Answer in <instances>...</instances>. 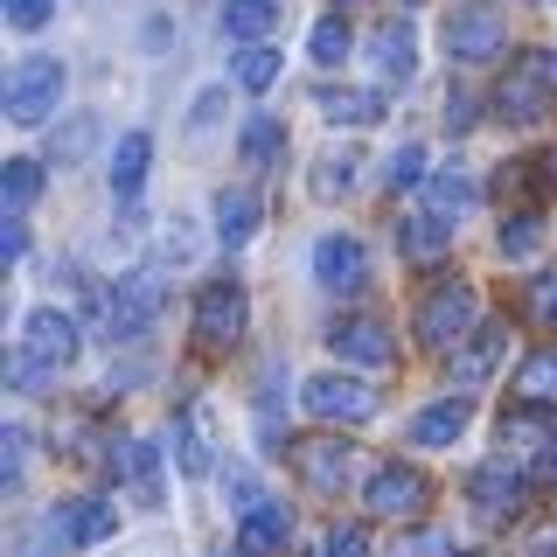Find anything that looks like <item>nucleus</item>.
<instances>
[{
  "mask_svg": "<svg viewBox=\"0 0 557 557\" xmlns=\"http://www.w3.org/2000/svg\"><path fill=\"white\" fill-rule=\"evenodd\" d=\"M70 362H77V321H70L63 307H35L22 321V348H14V362H8L14 391H42Z\"/></svg>",
  "mask_w": 557,
  "mask_h": 557,
  "instance_id": "f257e3e1",
  "label": "nucleus"
},
{
  "mask_svg": "<svg viewBox=\"0 0 557 557\" xmlns=\"http://www.w3.org/2000/svg\"><path fill=\"white\" fill-rule=\"evenodd\" d=\"M57 104H63V63L57 57H28V63L8 70V119L22 133L49 126V119H57Z\"/></svg>",
  "mask_w": 557,
  "mask_h": 557,
  "instance_id": "f03ea898",
  "label": "nucleus"
},
{
  "mask_svg": "<svg viewBox=\"0 0 557 557\" xmlns=\"http://www.w3.org/2000/svg\"><path fill=\"white\" fill-rule=\"evenodd\" d=\"M474 313H481L474 286H467V278H446V286H432L425 300H418V342L425 348H460L474 335Z\"/></svg>",
  "mask_w": 557,
  "mask_h": 557,
  "instance_id": "7ed1b4c3",
  "label": "nucleus"
},
{
  "mask_svg": "<svg viewBox=\"0 0 557 557\" xmlns=\"http://www.w3.org/2000/svg\"><path fill=\"white\" fill-rule=\"evenodd\" d=\"M153 313H161V278L133 272L98 300V327H104V342H139L153 327Z\"/></svg>",
  "mask_w": 557,
  "mask_h": 557,
  "instance_id": "20e7f679",
  "label": "nucleus"
},
{
  "mask_svg": "<svg viewBox=\"0 0 557 557\" xmlns=\"http://www.w3.org/2000/svg\"><path fill=\"white\" fill-rule=\"evenodd\" d=\"M446 49L460 63H495L509 49V14L487 8V0H467V8L446 14Z\"/></svg>",
  "mask_w": 557,
  "mask_h": 557,
  "instance_id": "39448f33",
  "label": "nucleus"
},
{
  "mask_svg": "<svg viewBox=\"0 0 557 557\" xmlns=\"http://www.w3.org/2000/svg\"><path fill=\"white\" fill-rule=\"evenodd\" d=\"M300 405L313 418H327V425H362V418H376V391L362 376H342V370H321L300 383Z\"/></svg>",
  "mask_w": 557,
  "mask_h": 557,
  "instance_id": "423d86ee",
  "label": "nucleus"
},
{
  "mask_svg": "<svg viewBox=\"0 0 557 557\" xmlns=\"http://www.w3.org/2000/svg\"><path fill=\"white\" fill-rule=\"evenodd\" d=\"M425 495H432L425 474L391 460V467H376V474H370V487H362V509L383 516V522H418V516H425Z\"/></svg>",
  "mask_w": 557,
  "mask_h": 557,
  "instance_id": "0eeeda50",
  "label": "nucleus"
},
{
  "mask_svg": "<svg viewBox=\"0 0 557 557\" xmlns=\"http://www.w3.org/2000/svg\"><path fill=\"white\" fill-rule=\"evenodd\" d=\"M244 313H251V300H244L237 278H209L196 293V342L202 348H231L244 335Z\"/></svg>",
  "mask_w": 557,
  "mask_h": 557,
  "instance_id": "6e6552de",
  "label": "nucleus"
},
{
  "mask_svg": "<svg viewBox=\"0 0 557 557\" xmlns=\"http://www.w3.org/2000/svg\"><path fill=\"white\" fill-rule=\"evenodd\" d=\"M550 70L544 63H522V70H509V77H502V91H495V104H502V119H509V126H544L550 119Z\"/></svg>",
  "mask_w": 557,
  "mask_h": 557,
  "instance_id": "1a4fd4ad",
  "label": "nucleus"
},
{
  "mask_svg": "<svg viewBox=\"0 0 557 557\" xmlns=\"http://www.w3.org/2000/svg\"><path fill=\"white\" fill-rule=\"evenodd\" d=\"M313 278H321V293H362V278H370V251H362V237L327 231L321 244H313Z\"/></svg>",
  "mask_w": 557,
  "mask_h": 557,
  "instance_id": "9d476101",
  "label": "nucleus"
},
{
  "mask_svg": "<svg viewBox=\"0 0 557 557\" xmlns=\"http://www.w3.org/2000/svg\"><path fill=\"white\" fill-rule=\"evenodd\" d=\"M327 348H335L342 362H356V370H383V362H397L391 327L370 321V313H348V321H335V327H327Z\"/></svg>",
  "mask_w": 557,
  "mask_h": 557,
  "instance_id": "9b49d317",
  "label": "nucleus"
},
{
  "mask_svg": "<svg viewBox=\"0 0 557 557\" xmlns=\"http://www.w3.org/2000/svg\"><path fill=\"white\" fill-rule=\"evenodd\" d=\"M57 536L63 544H77V550H91V544H104V536H119V502H104V495H70V502H57Z\"/></svg>",
  "mask_w": 557,
  "mask_h": 557,
  "instance_id": "f8f14e48",
  "label": "nucleus"
},
{
  "mask_svg": "<svg viewBox=\"0 0 557 557\" xmlns=\"http://www.w3.org/2000/svg\"><path fill=\"white\" fill-rule=\"evenodd\" d=\"M467 502H474L481 522H509L522 509V474L509 460H481L474 474H467Z\"/></svg>",
  "mask_w": 557,
  "mask_h": 557,
  "instance_id": "ddd939ff",
  "label": "nucleus"
},
{
  "mask_svg": "<svg viewBox=\"0 0 557 557\" xmlns=\"http://www.w3.org/2000/svg\"><path fill=\"white\" fill-rule=\"evenodd\" d=\"M286 536H293V509L286 502H251V509L237 516V550L244 557H272V550H286Z\"/></svg>",
  "mask_w": 557,
  "mask_h": 557,
  "instance_id": "4468645a",
  "label": "nucleus"
},
{
  "mask_svg": "<svg viewBox=\"0 0 557 557\" xmlns=\"http://www.w3.org/2000/svg\"><path fill=\"white\" fill-rule=\"evenodd\" d=\"M370 63H376L383 84H411V70H418V35H411L405 14H397V22H383V28L370 35Z\"/></svg>",
  "mask_w": 557,
  "mask_h": 557,
  "instance_id": "2eb2a0df",
  "label": "nucleus"
},
{
  "mask_svg": "<svg viewBox=\"0 0 557 557\" xmlns=\"http://www.w3.org/2000/svg\"><path fill=\"white\" fill-rule=\"evenodd\" d=\"M502 348H509V327H502V321H481L474 335L460 342V356H453V383H467V391L487 383V376H495V362H502Z\"/></svg>",
  "mask_w": 557,
  "mask_h": 557,
  "instance_id": "dca6fc26",
  "label": "nucleus"
},
{
  "mask_svg": "<svg viewBox=\"0 0 557 557\" xmlns=\"http://www.w3.org/2000/svg\"><path fill=\"white\" fill-rule=\"evenodd\" d=\"M348 453L342 440H307V446H293V467H300V481L313 487V495H335V487L348 481Z\"/></svg>",
  "mask_w": 557,
  "mask_h": 557,
  "instance_id": "f3484780",
  "label": "nucleus"
},
{
  "mask_svg": "<svg viewBox=\"0 0 557 557\" xmlns=\"http://www.w3.org/2000/svg\"><path fill=\"white\" fill-rule=\"evenodd\" d=\"M258 223H265V202H258V188L237 182V188H223V196H216V237L231 244V251L258 237Z\"/></svg>",
  "mask_w": 557,
  "mask_h": 557,
  "instance_id": "a211bd4d",
  "label": "nucleus"
},
{
  "mask_svg": "<svg viewBox=\"0 0 557 557\" xmlns=\"http://www.w3.org/2000/svg\"><path fill=\"white\" fill-rule=\"evenodd\" d=\"M467 425H474V405L467 397H440V405H425L411 418V446H453Z\"/></svg>",
  "mask_w": 557,
  "mask_h": 557,
  "instance_id": "6ab92c4d",
  "label": "nucleus"
},
{
  "mask_svg": "<svg viewBox=\"0 0 557 557\" xmlns=\"http://www.w3.org/2000/svg\"><path fill=\"white\" fill-rule=\"evenodd\" d=\"M147 168H153V133H126L112 153V196L133 202L139 188H147Z\"/></svg>",
  "mask_w": 557,
  "mask_h": 557,
  "instance_id": "aec40b11",
  "label": "nucleus"
},
{
  "mask_svg": "<svg viewBox=\"0 0 557 557\" xmlns=\"http://www.w3.org/2000/svg\"><path fill=\"white\" fill-rule=\"evenodd\" d=\"M174 460H182L188 481H202L209 467H216V453H209V411H202V405H188L182 425H174Z\"/></svg>",
  "mask_w": 557,
  "mask_h": 557,
  "instance_id": "412c9836",
  "label": "nucleus"
},
{
  "mask_svg": "<svg viewBox=\"0 0 557 557\" xmlns=\"http://www.w3.org/2000/svg\"><path fill=\"white\" fill-rule=\"evenodd\" d=\"M474 202H481V188H474V174H460V168H440L425 182V209H432V216H446V223H460Z\"/></svg>",
  "mask_w": 557,
  "mask_h": 557,
  "instance_id": "4be33fe9",
  "label": "nucleus"
},
{
  "mask_svg": "<svg viewBox=\"0 0 557 557\" xmlns=\"http://www.w3.org/2000/svg\"><path fill=\"white\" fill-rule=\"evenodd\" d=\"M278 153H286V126H278V119H244L237 161H244V168H272Z\"/></svg>",
  "mask_w": 557,
  "mask_h": 557,
  "instance_id": "5701e85b",
  "label": "nucleus"
},
{
  "mask_svg": "<svg viewBox=\"0 0 557 557\" xmlns=\"http://www.w3.org/2000/svg\"><path fill=\"white\" fill-rule=\"evenodd\" d=\"M272 28H278L272 0H231V8H223V35H231V42H265Z\"/></svg>",
  "mask_w": 557,
  "mask_h": 557,
  "instance_id": "b1692460",
  "label": "nucleus"
},
{
  "mask_svg": "<svg viewBox=\"0 0 557 557\" xmlns=\"http://www.w3.org/2000/svg\"><path fill=\"white\" fill-rule=\"evenodd\" d=\"M516 405H557V348H536L516 370Z\"/></svg>",
  "mask_w": 557,
  "mask_h": 557,
  "instance_id": "393cba45",
  "label": "nucleus"
},
{
  "mask_svg": "<svg viewBox=\"0 0 557 557\" xmlns=\"http://www.w3.org/2000/svg\"><path fill=\"white\" fill-rule=\"evenodd\" d=\"M321 119L327 126H376L383 98L376 91H321Z\"/></svg>",
  "mask_w": 557,
  "mask_h": 557,
  "instance_id": "a878e982",
  "label": "nucleus"
},
{
  "mask_svg": "<svg viewBox=\"0 0 557 557\" xmlns=\"http://www.w3.org/2000/svg\"><path fill=\"white\" fill-rule=\"evenodd\" d=\"M112 467H119V474H126V481L139 487V502H153V495H161V460H153V446H147V440H126V446L112 453Z\"/></svg>",
  "mask_w": 557,
  "mask_h": 557,
  "instance_id": "bb28decb",
  "label": "nucleus"
},
{
  "mask_svg": "<svg viewBox=\"0 0 557 557\" xmlns=\"http://www.w3.org/2000/svg\"><path fill=\"white\" fill-rule=\"evenodd\" d=\"M278 49H265V42H244L237 49V63H231V77H237V91H272L278 84Z\"/></svg>",
  "mask_w": 557,
  "mask_h": 557,
  "instance_id": "cd10ccee",
  "label": "nucleus"
},
{
  "mask_svg": "<svg viewBox=\"0 0 557 557\" xmlns=\"http://www.w3.org/2000/svg\"><path fill=\"white\" fill-rule=\"evenodd\" d=\"M446 244H453V223L432 216V209H425V216H411L405 231H397V251H405V258H440Z\"/></svg>",
  "mask_w": 557,
  "mask_h": 557,
  "instance_id": "c85d7f7f",
  "label": "nucleus"
},
{
  "mask_svg": "<svg viewBox=\"0 0 557 557\" xmlns=\"http://www.w3.org/2000/svg\"><path fill=\"white\" fill-rule=\"evenodd\" d=\"M356 147H342V153H321V161H313V196L321 202H335V196H348V188H356Z\"/></svg>",
  "mask_w": 557,
  "mask_h": 557,
  "instance_id": "c756f323",
  "label": "nucleus"
},
{
  "mask_svg": "<svg viewBox=\"0 0 557 557\" xmlns=\"http://www.w3.org/2000/svg\"><path fill=\"white\" fill-rule=\"evenodd\" d=\"M35 196H42V168H35V161H8V168H0V202H8V216H22Z\"/></svg>",
  "mask_w": 557,
  "mask_h": 557,
  "instance_id": "7c9ffc66",
  "label": "nucleus"
},
{
  "mask_svg": "<svg viewBox=\"0 0 557 557\" xmlns=\"http://www.w3.org/2000/svg\"><path fill=\"white\" fill-rule=\"evenodd\" d=\"M536 244H544V223L522 209V216H502V237H495V251L509 258V265H522V258H536Z\"/></svg>",
  "mask_w": 557,
  "mask_h": 557,
  "instance_id": "2f4dec72",
  "label": "nucleus"
},
{
  "mask_svg": "<svg viewBox=\"0 0 557 557\" xmlns=\"http://www.w3.org/2000/svg\"><path fill=\"white\" fill-rule=\"evenodd\" d=\"M307 49H313V63H321V70H335V63L348 57V28H342V14H327V22L313 28V42H307Z\"/></svg>",
  "mask_w": 557,
  "mask_h": 557,
  "instance_id": "473e14b6",
  "label": "nucleus"
},
{
  "mask_svg": "<svg viewBox=\"0 0 557 557\" xmlns=\"http://www.w3.org/2000/svg\"><path fill=\"white\" fill-rule=\"evenodd\" d=\"M418 174H425V147H397L391 161H383V188H418Z\"/></svg>",
  "mask_w": 557,
  "mask_h": 557,
  "instance_id": "72a5a7b5",
  "label": "nucleus"
},
{
  "mask_svg": "<svg viewBox=\"0 0 557 557\" xmlns=\"http://www.w3.org/2000/svg\"><path fill=\"white\" fill-rule=\"evenodd\" d=\"M49 14H57V0H8V28L14 35H35Z\"/></svg>",
  "mask_w": 557,
  "mask_h": 557,
  "instance_id": "f704fd0d",
  "label": "nucleus"
},
{
  "mask_svg": "<svg viewBox=\"0 0 557 557\" xmlns=\"http://www.w3.org/2000/svg\"><path fill=\"white\" fill-rule=\"evenodd\" d=\"M91 139H98L91 119H70V133H57V161H84V153H91Z\"/></svg>",
  "mask_w": 557,
  "mask_h": 557,
  "instance_id": "c9c22d12",
  "label": "nucleus"
},
{
  "mask_svg": "<svg viewBox=\"0 0 557 557\" xmlns=\"http://www.w3.org/2000/svg\"><path fill=\"white\" fill-rule=\"evenodd\" d=\"M321 557H370V536L348 522V530H327V544H321Z\"/></svg>",
  "mask_w": 557,
  "mask_h": 557,
  "instance_id": "e433bc0d",
  "label": "nucleus"
},
{
  "mask_svg": "<svg viewBox=\"0 0 557 557\" xmlns=\"http://www.w3.org/2000/svg\"><path fill=\"white\" fill-rule=\"evenodd\" d=\"M0 258H8V265H22V258H28V223L22 216L0 223Z\"/></svg>",
  "mask_w": 557,
  "mask_h": 557,
  "instance_id": "4c0bfd02",
  "label": "nucleus"
},
{
  "mask_svg": "<svg viewBox=\"0 0 557 557\" xmlns=\"http://www.w3.org/2000/svg\"><path fill=\"white\" fill-rule=\"evenodd\" d=\"M544 440H550V432L536 425L530 411H522V418H509V425H502V446H544Z\"/></svg>",
  "mask_w": 557,
  "mask_h": 557,
  "instance_id": "58836bf2",
  "label": "nucleus"
},
{
  "mask_svg": "<svg viewBox=\"0 0 557 557\" xmlns=\"http://www.w3.org/2000/svg\"><path fill=\"white\" fill-rule=\"evenodd\" d=\"M530 307H536V321H550V327H557V272H544V278L530 286Z\"/></svg>",
  "mask_w": 557,
  "mask_h": 557,
  "instance_id": "ea45409f",
  "label": "nucleus"
},
{
  "mask_svg": "<svg viewBox=\"0 0 557 557\" xmlns=\"http://www.w3.org/2000/svg\"><path fill=\"white\" fill-rule=\"evenodd\" d=\"M168 258H174V265H188V258H196V231H188L182 216H174V231H168Z\"/></svg>",
  "mask_w": 557,
  "mask_h": 557,
  "instance_id": "a19ab883",
  "label": "nucleus"
},
{
  "mask_svg": "<svg viewBox=\"0 0 557 557\" xmlns=\"http://www.w3.org/2000/svg\"><path fill=\"white\" fill-rule=\"evenodd\" d=\"M22 467H28V432H8V487L22 481Z\"/></svg>",
  "mask_w": 557,
  "mask_h": 557,
  "instance_id": "79ce46f5",
  "label": "nucleus"
},
{
  "mask_svg": "<svg viewBox=\"0 0 557 557\" xmlns=\"http://www.w3.org/2000/svg\"><path fill=\"white\" fill-rule=\"evenodd\" d=\"M530 474H536V481H557V432L536 446V467H530Z\"/></svg>",
  "mask_w": 557,
  "mask_h": 557,
  "instance_id": "37998d69",
  "label": "nucleus"
},
{
  "mask_svg": "<svg viewBox=\"0 0 557 557\" xmlns=\"http://www.w3.org/2000/svg\"><path fill=\"white\" fill-rule=\"evenodd\" d=\"M544 174H550V182H557V153H550V161H544Z\"/></svg>",
  "mask_w": 557,
  "mask_h": 557,
  "instance_id": "c03bdc74",
  "label": "nucleus"
},
{
  "mask_svg": "<svg viewBox=\"0 0 557 557\" xmlns=\"http://www.w3.org/2000/svg\"><path fill=\"white\" fill-rule=\"evenodd\" d=\"M446 557H474V550H446Z\"/></svg>",
  "mask_w": 557,
  "mask_h": 557,
  "instance_id": "a18cd8bd",
  "label": "nucleus"
},
{
  "mask_svg": "<svg viewBox=\"0 0 557 557\" xmlns=\"http://www.w3.org/2000/svg\"><path fill=\"white\" fill-rule=\"evenodd\" d=\"M237 557H244V550H237Z\"/></svg>",
  "mask_w": 557,
  "mask_h": 557,
  "instance_id": "49530a36",
  "label": "nucleus"
}]
</instances>
